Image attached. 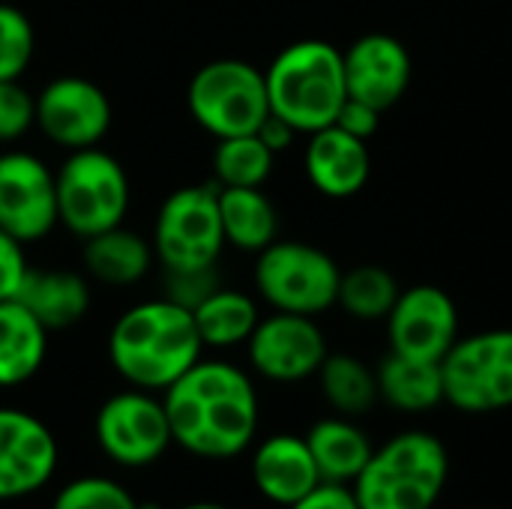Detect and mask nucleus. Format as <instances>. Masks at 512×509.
<instances>
[{
	"instance_id": "obj_1",
	"label": "nucleus",
	"mask_w": 512,
	"mask_h": 509,
	"mask_svg": "<svg viewBox=\"0 0 512 509\" xmlns=\"http://www.w3.org/2000/svg\"><path fill=\"white\" fill-rule=\"evenodd\" d=\"M174 447L189 456L225 462L255 444L261 405L252 378L225 360H198L165 393Z\"/></svg>"
},
{
	"instance_id": "obj_2",
	"label": "nucleus",
	"mask_w": 512,
	"mask_h": 509,
	"mask_svg": "<svg viewBox=\"0 0 512 509\" xmlns=\"http://www.w3.org/2000/svg\"><path fill=\"white\" fill-rule=\"evenodd\" d=\"M204 354L189 309L159 297L126 309L108 333L111 369L138 390L165 393Z\"/></svg>"
},
{
	"instance_id": "obj_3",
	"label": "nucleus",
	"mask_w": 512,
	"mask_h": 509,
	"mask_svg": "<svg viewBox=\"0 0 512 509\" xmlns=\"http://www.w3.org/2000/svg\"><path fill=\"white\" fill-rule=\"evenodd\" d=\"M270 114L291 123L300 135H312L336 123L348 99L345 60L333 42L300 39L285 45L264 69Z\"/></svg>"
},
{
	"instance_id": "obj_4",
	"label": "nucleus",
	"mask_w": 512,
	"mask_h": 509,
	"mask_svg": "<svg viewBox=\"0 0 512 509\" xmlns=\"http://www.w3.org/2000/svg\"><path fill=\"white\" fill-rule=\"evenodd\" d=\"M450 480V456L441 438L411 429L375 447L351 483L360 509H435Z\"/></svg>"
},
{
	"instance_id": "obj_5",
	"label": "nucleus",
	"mask_w": 512,
	"mask_h": 509,
	"mask_svg": "<svg viewBox=\"0 0 512 509\" xmlns=\"http://www.w3.org/2000/svg\"><path fill=\"white\" fill-rule=\"evenodd\" d=\"M54 189L57 222L81 240L123 225L132 201L126 168L102 147L69 150L54 171Z\"/></svg>"
},
{
	"instance_id": "obj_6",
	"label": "nucleus",
	"mask_w": 512,
	"mask_h": 509,
	"mask_svg": "<svg viewBox=\"0 0 512 509\" xmlns=\"http://www.w3.org/2000/svg\"><path fill=\"white\" fill-rule=\"evenodd\" d=\"M186 105L195 123L216 141L252 135L270 114L264 72L237 57L210 60L192 75Z\"/></svg>"
},
{
	"instance_id": "obj_7",
	"label": "nucleus",
	"mask_w": 512,
	"mask_h": 509,
	"mask_svg": "<svg viewBox=\"0 0 512 509\" xmlns=\"http://www.w3.org/2000/svg\"><path fill=\"white\" fill-rule=\"evenodd\" d=\"M339 279V264L303 240H273L255 261V288L273 312L315 318L336 306Z\"/></svg>"
},
{
	"instance_id": "obj_8",
	"label": "nucleus",
	"mask_w": 512,
	"mask_h": 509,
	"mask_svg": "<svg viewBox=\"0 0 512 509\" xmlns=\"http://www.w3.org/2000/svg\"><path fill=\"white\" fill-rule=\"evenodd\" d=\"M153 252L165 270L216 267L225 234L219 219V186L198 183L174 189L153 222Z\"/></svg>"
},
{
	"instance_id": "obj_9",
	"label": "nucleus",
	"mask_w": 512,
	"mask_h": 509,
	"mask_svg": "<svg viewBox=\"0 0 512 509\" xmlns=\"http://www.w3.org/2000/svg\"><path fill=\"white\" fill-rule=\"evenodd\" d=\"M444 402L465 414H495L512 408V330H483L456 345L441 360Z\"/></svg>"
},
{
	"instance_id": "obj_10",
	"label": "nucleus",
	"mask_w": 512,
	"mask_h": 509,
	"mask_svg": "<svg viewBox=\"0 0 512 509\" xmlns=\"http://www.w3.org/2000/svg\"><path fill=\"white\" fill-rule=\"evenodd\" d=\"M93 435L99 450L120 468H147L174 447L162 396L138 387L120 390L102 402Z\"/></svg>"
},
{
	"instance_id": "obj_11",
	"label": "nucleus",
	"mask_w": 512,
	"mask_h": 509,
	"mask_svg": "<svg viewBox=\"0 0 512 509\" xmlns=\"http://www.w3.org/2000/svg\"><path fill=\"white\" fill-rule=\"evenodd\" d=\"M36 129L63 150L99 147L111 129V102L96 81L60 75L36 93Z\"/></svg>"
},
{
	"instance_id": "obj_12",
	"label": "nucleus",
	"mask_w": 512,
	"mask_h": 509,
	"mask_svg": "<svg viewBox=\"0 0 512 509\" xmlns=\"http://www.w3.org/2000/svg\"><path fill=\"white\" fill-rule=\"evenodd\" d=\"M252 369L273 384H300L318 375L327 360V336L309 315L273 312L258 321L249 342Z\"/></svg>"
},
{
	"instance_id": "obj_13",
	"label": "nucleus",
	"mask_w": 512,
	"mask_h": 509,
	"mask_svg": "<svg viewBox=\"0 0 512 509\" xmlns=\"http://www.w3.org/2000/svg\"><path fill=\"white\" fill-rule=\"evenodd\" d=\"M57 225L54 171L33 153H0V228L27 246Z\"/></svg>"
},
{
	"instance_id": "obj_14",
	"label": "nucleus",
	"mask_w": 512,
	"mask_h": 509,
	"mask_svg": "<svg viewBox=\"0 0 512 509\" xmlns=\"http://www.w3.org/2000/svg\"><path fill=\"white\" fill-rule=\"evenodd\" d=\"M57 462L60 447L45 420L21 408H0V504L45 489Z\"/></svg>"
},
{
	"instance_id": "obj_15",
	"label": "nucleus",
	"mask_w": 512,
	"mask_h": 509,
	"mask_svg": "<svg viewBox=\"0 0 512 509\" xmlns=\"http://www.w3.org/2000/svg\"><path fill=\"white\" fill-rule=\"evenodd\" d=\"M390 351L441 363L459 339V309L438 285L405 288L387 315Z\"/></svg>"
},
{
	"instance_id": "obj_16",
	"label": "nucleus",
	"mask_w": 512,
	"mask_h": 509,
	"mask_svg": "<svg viewBox=\"0 0 512 509\" xmlns=\"http://www.w3.org/2000/svg\"><path fill=\"white\" fill-rule=\"evenodd\" d=\"M348 96L381 114L390 111L411 84V54L390 33H366L342 51Z\"/></svg>"
},
{
	"instance_id": "obj_17",
	"label": "nucleus",
	"mask_w": 512,
	"mask_h": 509,
	"mask_svg": "<svg viewBox=\"0 0 512 509\" xmlns=\"http://www.w3.org/2000/svg\"><path fill=\"white\" fill-rule=\"evenodd\" d=\"M249 474L264 501L285 509L294 507L324 483L309 444L300 435H270L255 444Z\"/></svg>"
},
{
	"instance_id": "obj_18",
	"label": "nucleus",
	"mask_w": 512,
	"mask_h": 509,
	"mask_svg": "<svg viewBox=\"0 0 512 509\" xmlns=\"http://www.w3.org/2000/svg\"><path fill=\"white\" fill-rule=\"evenodd\" d=\"M303 165L309 183L327 198H351L372 177L369 144L339 126H327L309 135Z\"/></svg>"
},
{
	"instance_id": "obj_19",
	"label": "nucleus",
	"mask_w": 512,
	"mask_h": 509,
	"mask_svg": "<svg viewBox=\"0 0 512 509\" xmlns=\"http://www.w3.org/2000/svg\"><path fill=\"white\" fill-rule=\"evenodd\" d=\"M303 438L309 444V453L324 483L351 486L375 453L369 435L351 417H339V414L318 420Z\"/></svg>"
},
{
	"instance_id": "obj_20",
	"label": "nucleus",
	"mask_w": 512,
	"mask_h": 509,
	"mask_svg": "<svg viewBox=\"0 0 512 509\" xmlns=\"http://www.w3.org/2000/svg\"><path fill=\"white\" fill-rule=\"evenodd\" d=\"M81 261L96 282L123 288V285L141 282L150 273L156 252H153V243L144 240L138 231L117 225V228L87 237L81 249Z\"/></svg>"
},
{
	"instance_id": "obj_21",
	"label": "nucleus",
	"mask_w": 512,
	"mask_h": 509,
	"mask_svg": "<svg viewBox=\"0 0 512 509\" xmlns=\"http://www.w3.org/2000/svg\"><path fill=\"white\" fill-rule=\"evenodd\" d=\"M18 303H24L33 318L51 333L78 324L90 309V285L72 270H33L27 273Z\"/></svg>"
},
{
	"instance_id": "obj_22",
	"label": "nucleus",
	"mask_w": 512,
	"mask_h": 509,
	"mask_svg": "<svg viewBox=\"0 0 512 509\" xmlns=\"http://www.w3.org/2000/svg\"><path fill=\"white\" fill-rule=\"evenodd\" d=\"M378 396L390 408L402 414H426L444 402V375L441 363L432 360H417L390 351L378 369Z\"/></svg>"
},
{
	"instance_id": "obj_23",
	"label": "nucleus",
	"mask_w": 512,
	"mask_h": 509,
	"mask_svg": "<svg viewBox=\"0 0 512 509\" xmlns=\"http://www.w3.org/2000/svg\"><path fill=\"white\" fill-rule=\"evenodd\" d=\"M48 357V330L18 303H0V387L27 384Z\"/></svg>"
},
{
	"instance_id": "obj_24",
	"label": "nucleus",
	"mask_w": 512,
	"mask_h": 509,
	"mask_svg": "<svg viewBox=\"0 0 512 509\" xmlns=\"http://www.w3.org/2000/svg\"><path fill=\"white\" fill-rule=\"evenodd\" d=\"M219 219L225 246L261 252L279 240V213L261 186H219Z\"/></svg>"
},
{
	"instance_id": "obj_25",
	"label": "nucleus",
	"mask_w": 512,
	"mask_h": 509,
	"mask_svg": "<svg viewBox=\"0 0 512 509\" xmlns=\"http://www.w3.org/2000/svg\"><path fill=\"white\" fill-rule=\"evenodd\" d=\"M195 327L204 348H237L246 345L261 321L258 303L234 288H216L195 312Z\"/></svg>"
},
{
	"instance_id": "obj_26",
	"label": "nucleus",
	"mask_w": 512,
	"mask_h": 509,
	"mask_svg": "<svg viewBox=\"0 0 512 509\" xmlns=\"http://www.w3.org/2000/svg\"><path fill=\"white\" fill-rule=\"evenodd\" d=\"M318 384L327 405L339 417H363L381 402L375 369H369L354 354H327L318 369Z\"/></svg>"
},
{
	"instance_id": "obj_27",
	"label": "nucleus",
	"mask_w": 512,
	"mask_h": 509,
	"mask_svg": "<svg viewBox=\"0 0 512 509\" xmlns=\"http://www.w3.org/2000/svg\"><path fill=\"white\" fill-rule=\"evenodd\" d=\"M402 288L396 276L381 264H360L342 273L336 306H342L357 321H387Z\"/></svg>"
},
{
	"instance_id": "obj_28",
	"label": "nucleus",
	"mask_w": 512,
	"mask_h": 509,
	"mask_svg": "<svg viewBox=\"0 0 512 509\" xmlns=\"http://www.w3.org/2000/svg\"><path fill=\"white\" fill-rule=\"evenodd\" d=\"M276 153L252 132L219 138L213 150V183L216 186H264L273 174Z\"/></svg>"
},
{
	"instance_id": "obj_29",
	"label": "nucleus",
	"mask_w": 512,
	"mask_h": 509,
	"mask_svg": "<svg viewBox=\"0 0 512 509\" xmlns=\"http://www.w3.org/2000/svg\"><path fill=\"white\" fill-rule=\"evenodd\" d=\"M36 54V33L30 18L12 6L0 3V81H18Z\"/></svg>"
},
{
	"instance_id": "obj_30",
	"label": "nucleus",
	"mask_w": 512,
	"mask_h": 509,
	"mask_svg": "<svg viewBox=\"0 0 512 509\" xmlns=\"http://www.w3.org/2000/svg\"><path fill=\"white\" fill-rule=\"evenodd\" d=\"M51 509H138V501L123 483L90 474L66 483L54 495Z\"/></svg>"
},
{
	"instance_id": "obj_31",
	"label": "nucleus",
	"mask_w": 512,
	"mask_h": 509,
	"mask_svg": "<svg viewBox=\"0 0 512 509\" xmlns=\"http://www.w3.org/2000/svg\"><path fill=\"white\" fill-rule=\"evenodd\" d=\"M36 126V96L18 81H0V144L24 138Z\"/></svg>"
},
{
	"instance_id": "obj_32",
	"label": "nucleus",
	"mask_w": 512,
	"mask_h": 509,
	"mask_svg": "<svg viewBox=\"0 0 512 509\" xmlns=\"http://www.w3.org/2000/svg\"><path fill=\"white\" fill-rule=\"evenodd\" d=\"M162 288H165V300L195 312L219 285V273L216 267H201V270H165V279H162Z\"/></svg>"
},
{
	"instance_id": "obj_33",
	"label": "nucleus",
	"mask_w": 512,
	"mask_h": 509,
	"mask_svg": "<svg viewBox=\"0 0 512 509\" xmlns=\"http://www.w3.org/2000/svg\"><path fill=\"white\" fill-rule=\"evenodd\" d=\"M27 273H30V264L24 255V243L0 228V303L18 300Z\"/></svg>"
},
{
	"instance_id": "obj_34",
	"label": "nucleus",
	"mask_w": 512,
	"mask_h": 509,
	"mask_svg": "<svg viewBox=\"0 0 512 509\" xmlns=\"http://www.w3.org/2000/svg\"><path fill=\"white\" fill-rule=\"evenodd\" d=\"M333 126L345 129L348 135H354V138H360V141H369V138L378 132V126H381V111L372 108V105H366V102H360V99H351V96H348V99L342 102V108H339Z\"/></svg>"
},
{
	"instance_id": "obj_35",
	"label": "nucleus",
	"mask_w": 512,
	"mask_h": 509,
	"mask_svg": "<svg viewBox=\"0 0 512 509\" xmlns=\"http://www.w3.org/2000/svg\"><path fill=\"white\" fill-rule=\"evenodd\" d=\"M288 509H360L351 486H339V483H321L318 489H312L303 501H297Z\"/></svg>"
},
{
	"instance_id": "obj_36",
	"label": "nucleus",
	"mask_w": 512,
	"mask_h": 509,
	"mask_svg": "<svg viewBox=\"0 0 512 509\" xmlns=\"http://www.w3.org/2000/svg\"><path fill=\"white\" fill-rule=\"evenodd\" d=\"M255 135H258V138H261V141H264V144H267V147L276 153V156H279V153H285V150L294 144V138H297L300 132H297L291 123H285L282 117H276V114H267V120L258 126V132H255Z\"/></svg>"
},
{
	"instance_id": "obj_37",
	"label": "nucleus",
	"mask_w": 512,
	"mask_h": 509,
	"mask_svg": "<svg viewBox=\"0 0 512 509\" xmlns=\"http://www.w3.org/2000/svg\"><path fill=\"white\" fill-rule=\"evenodd\" d=\"M180 509H228L225 504H216V501H195V504H186Z\"/></svg>"
},
{
	"instance_id": "obj_38",
	"label": "nucleus",
	"mask_w": 512,
	"mask_h": 509,
	"mask_svg": "<svg viewBox=\"0 0 512 509\" xmlns=\"http://www.w3.org/2000/svg\"><path fill=\"white\" fill-rule=\"evenodd\" d=\"M138 509H165L162 504H156V501H138Z\"/></svg>"
}]
</instances>
